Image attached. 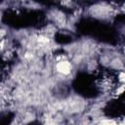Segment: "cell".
<instances>
[{
	"label": "cell",
	"instance_id": "6da1fadb",
	"mask_svg": "<svg viewBox=\"0 0 125 125\" xmlns=\"http://www.w3.org/2000/svg\"><path fill=\"white\" fill-rule=\"evenodd\" d=\"M57 68L60 72L63 73V74H67L70 71V64L65 61H62V62H59Z\"/></svg>",
	"mask_w": 125,
	"mask_h": 125
}]
</instances>
